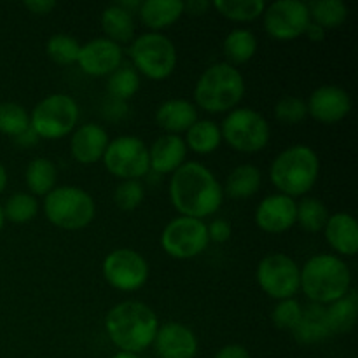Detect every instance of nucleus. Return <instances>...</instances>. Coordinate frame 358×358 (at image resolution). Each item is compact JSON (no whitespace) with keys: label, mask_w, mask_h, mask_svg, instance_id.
Returning <instances> with one entry per match:
<instances>
[{"label":"nucleus","mask_w":358,"mask_h":358,"mask_svg":"<svg viewBox=\"0 0 358 358\" xmlns=\"http://www.w3.org/2000/svg\"><path fill=\"white\" fill-rule=\"evenodd\" d=\"M168 196L178 215L199 220L219 212L224 201L220 182L210 168L198 161H185L171 173Z\"/></svg>","instance_id":"obj_1"},{"label":"nucleus","mask_w":358,"mask_h":358,"mask_svg":"<svg viewBox=\"0 0 358 358\" xmlns=\"http://www.w3.org/2000/svg\"><path fill=\"white\" fill-rule=\"evenodd\" d=\"M159 329L157 315L140 301H122L105 317V331L119 352L142 353L152 346Z\"/></svg>","instance_id":"obj_2"},{"label":"nucleus","mask_w":358,"mask_h":358,"mask_svg":"<svg viewBox=\"0 0 358 358\" xmlns=\"http://www.w3.org/2000/svg\"><path fill=\"white\" fill-rule=\"evenodd\" d=\"M301 289L313 304L327 306L352 290V271L338 255H313L301 268Z\"/></svg>","instance_id":"obj_3"},{"label":"nucleus","mask_w":358,"mask_h":358,"mask_svg":"<svg viewBox=\"0 0 358 358\" xmlns=\"http://www.w3.org/2000/svg\"><path fill=\"white\" fill-rule=\"evenodd\" d=\"M320 175V159L308 145H292L282 150L269 168L271 184L280 194L296 199L315 187Z\"/></svg>","instance_id":"obj_4"},{"label":"nucleus","mask_w":358,"mask_h":358,"mask_svg":"<svg viewBox=\"0 0 358 358\" xmlns=\"http://www.w3.org/2000/svg\"><path fill=\"white\" fill-rule=\"evenodd\" d=\"M245 96V79L236 66L215 63L199 76L194 86V100L208 114H224L236 108Z\"/></svg>","instance_id":"obj_5"},{"label":"nucleus","mask_w":358,"mask_h":358,"mask_svg":"<svg viewBox=\"0 0 358 358\" xmlns=\"http://www.w3.org/2000/svg\"><path fill=\"white\" fill-rule=\"evenodd\" d=\"M44 215L55 227L79 231L90 226L96 215L93 196L76 185H59L44 196Z\"/></svg>","instance_id":"obj_6"},{"label":"nucleus","mask_w":358,"mask_h":358,"mask_svg":"<svg viewBox=\"0 0 358 358\" xmlns=\"http://www.w3.org/2000/svg\"><path fill=\"white\" fill-rule=\"evenodd\" d=\"M133 69L150 80H164L175 72L177 48L163 34L147 31L129 44Z\"/></svg>","instance_id":"obj_7"},{"label":"nucleus","mask_w":358,"mask_h":358,"mask_svg":"<svg viewBox=\"0 0 358 358\" xmlns=\"http://www.w3.org/2000/svg\"><path fill=\"white\" fill-rule=\"evenodd\" d=\"M79 122V105L65 93L42 98L30 112V128L38 138L59 140L70 135Z\"/></svg>","instance_id":"obj_8"},{"label":"nucleus","mask_w":358,"mask_h":358,"mask_svg":"<svg viewBox=\"0 0 358 358\" xmlns=\"http://www.w3.org/2000/svg\"><path fill=\"white\" fill-rule=\"evenodd\" d=\"M222 142L243 154H255L266 149L271 136L268 121L254 108H234L227 112L220 124Z\"/></svg>","instance_id":"obj_9"},{"label":"nucleus","mask_w":358,"mask_h":358,"mask_svg":"<svg viewBox=\"0 0 358 358\" xmlns=\"http://www.w3.org/2000/svg\"><path fill=\"white\" fill-rule=\"evenodd\" d=\"M101 161L108 173L121 180H140L150 171L149 147L142 138L133 135L110 140Z\"/></svg>","instance_id":"obj_10"},{"label":"nucleus","mask_w":358,"mask_h":358,"mask_svg":"<svg viewBox=\"0 0 358 358\" xmlns=\"http://www.w3.org/2000/svg\"><path fill=\"white\" fill-rule=\"evenodd\" d=\"M206 224L199 219L178 215L164 226L161 233V247L170 257L187 261L201 255L208 247Z\"/></svg>","instance_id":"obj_11"},{"label":"nucleus","mask_w":358,"mask_h":358,"mask_svg":"<svg viewBox=\"0 0 358 358\" xmlns=\"http://www.w3.org/2000/svg\"><path fill=\"white\" fill-rule=\"evenodd\" d=\"M255 280L271 299H292L301 290V268L285 254L266 255L257 264Z\"/></svg>","instance_id":"obj_12"},{"label":"nucleus","mask_w":358,"mask_h":358,"mask_svg":"<svg viewBox=\"0 0 358 358\" xmlns=\"http://www.w3.org/2000/svg\"><path fill=\"white\" fill-rule=\"evenodd\" d=\"M103 278L110 287L121 292L140 290L149 280V262L133 248H115L101 264Z\"/></svg>","instance_id":"obj_13"},{"label":"nucleus","mask_w":358,"mask_h":358,"mask_svg":"<svg viewBox=\"0 0 358 358\" xmlns=\"http://www.w3.org/2000/svg\"><path fill=\"white\" fill-rule=\"evenodd\" d=\"M264 28L275 41H294L306 31L311 23L308 3L299 0H278L266 6Z\"/></svg>","instance_id":"obj_14"},{"label":"nucleus","mask_w":358,"mask_h":358,"mask_svg":"<svg viewBox=\"0 0 358 358\" xmlns=\"http://www.w3.org/2000/svg\"><path fill=\"white\" fill-rule=\"evenodd\" d=\"M77 65L86 76L107 77L122 65V48L105 37L93 38L80 45Z\"/></svg>","instance_id":"obj_15"},{"label":"nucleus","mask_w":358,"mask_h":358,"mask_svg":"<svg viewBox=\"0 0 358 358\" xmlns=\"http://www.w3.org/2000/svg\"><path fill=\"white\" fill-rule=\"evenodd\" d=\"M308 115L322 124L343 121L352 112V98L343 87L325 84L317 87L306 101Z\"/></svg>","instance_id":"obj_16"},{"label":"nucleus","mask_w":358,"mask_h":358,"mask_svg":"<svg viewBox=\"0 0 358 358\" xmlns=\"http://www.w3.org/2000/svg\"><path fill=\"white\" fill-rule=\"evenodd\" d=\"M255 224L269 234H280L292 229L297 219V201L285 194H269L255 210Z\"/></svg>","instance_id":"obj_17"},{"label":"nucleus","mask_w":358,"mask_h":358,"mask_svg":"<svg viewBox=\"0 0 358 358\" xmlns=\"http://www.w3.org/2000/svg\"><path fill=\"white\" fill-rule=\"evenodd\" d=\"M152 345L159 358H194L199 346L194 332L180 322L159 325Z\"/></svg>","instance_id":"obj_18"},{"label":"nucleus","mask_w":358,"mask_h":358,"mask_svg":"<svg viewBox=\"0 0 358 358\" xmlns=\"http://www.w3.org/2000/svg\"><path fill=\"white\" fill-rule=\"evenodd\" d=\"M108 133L100 124H84L73 129L70 138V154L80 164H93L101 161L107 150Z\"/></svg>","instance_id":"obj_19"},{"label":"nucleus","mask_w":358,"mask_h":358,"mask_svg":"<svg viewBox=\"0 0 358 358\" xmlns=\"http://www.w3.org/2000/svg\"><path fill=\"white\" fill-rule=\"evenodd\" d=\"M187 156V145L180 135H163L149 149L150 170L159 175L175 173Z\"/></svg>","instance_id":"obj_20"},{"label":"nucleus","mask_w":358,"mask_h":358,"mask_svg":"<svg viewBox=\"0 0 358 358\" xmlns=\"http://www.w3.org/2000/svg\"><path fill=\"white\" fill-rule=\"evenodd\" d=\"M325 241L334 252L345 257H353L358 250V224L355 217L346 212L329 217L324 227Z\"/></svg>","instance_id":"obj_21"},{"label":"nucleus","mask_w":358,"mask_h":358,"mask_svg":"<svg viewBox=\"0 0 358 358\" xmlns=\"http://www.w3.org/2000/svg\"><path fill=\"white\" fill-rule=\"evenodd\" d=\"M198 121V108L184 98L163 101L156 110V122L166 135H180Z\"/></svg>","instance_id":"obj_22"},{"label":"nucleus","mask_w":358,"mask_h":358,"mask_svg":"<svg viewBox=\"0 0 358 358\" xmlns=\"http://www.w3.org/2000/svg\"><path fill=\"white\" fill-rule=\"evenodd\" d=\"M294 339L299 345H317V343L325 341L332 336L331 329H329L327 317H325V306L320 304H308L303 306V315H301L299 322L292 331Z\"/></svg>","instance_id":"obj_23"},{"label":"nucleus","mask_w":358,"mask_h":358,"mask_svg":"<svg viewBox=\"0 0 358 358\" xmlns=\"http://www.w3.org/2000/svg\"><path fill=\"white\" fill-rule=\"evenodd\" d=\"M184 14L180 0H143L140 2L138 16L150 31L161 34L164 28L177 23Z\"/></svg>","instance_id":"obj_24"},{"label":"nucleus","mask_w":358,"mask_h":358,"mask_svg":"<svg viewBox=\"0 0 358 358\" xmlns=\"http://www.w3.org/2000/svg\"><path fill=\"white\" fill-rule=\"evenodd\" d=\"M101 30L105 38L117 45L131 44L135 41V17L117 3H112L101 13Z\"/></svg>","instance_id":"obj_25"},{"label":"nucleus","mask_w":358,"mask_h":358,"mask_svg":"<svg viewBox=\"0 0 358 358\" xmlns=\"http://www.w3.org/2000/svg\"><path fill=\"white\" fill-rule=\"evenodd\" d=\"M261 184L262 175L255 164H240L227 175L222 191L233 199H250L257 194Z\"/></svg>","instance_id":"obj_26"},{"label":"nucleus","mask_w":358,"mask_h":358,"mask_svg":"<svg viewBox=\"0 0 358 358\" xmlns=\"http://www.w3.org/2000/svg\"><path fill=\"white\" fill-rule=\"evenodd\" d=\"M185 145L194 154L199 156H208L215 152L222 143L220 135V126L210 119H198L191 128L185 131Z\"/></svg>","instance_id":"obj_27"},{"label":"nucleus","mask_w":358,"mask_h":358,"mask_svg":"<svg viewBox=\"0 0 358 358\" xmlns=\"http://www.w3.org/2000/svg\"><path fill=\"white\" fill-rule=\"evenodd\" d=\"M358 313V297L355 290H350L345 297L334 301L325 306V317H327L329 329L332 336L346 334L355 327Z\"/></svg>","instance_id":"obj_28"},{"label":"nucleus","mask_w":358,"mask_h":358,"mask_svg":"<svg viewBox=\"0 0 358 358\" xmlns=\"http://www.w3.org/2000/svg\"><path fill=\"white\" fill-rule=\"evenodd\" d=\"M58 171L48 157H35L24 170V182L31 196H48L56 187Z\"/></svg>","instance_id":"obj_29"},{"label":"nucleus","mask_w":358,"mask_h":358,"mask_svg":"<svg viewBox=\"0 0 358 358\" xmlns=\"http://www.w3.org/2000/svg\"><path fill=\"white\" fill-rule=\"evenodd\" d=\"M224 55H226L229 65H243V63L250 62L255 56L259 48L257 37L254 31L247 30V28H238L227 34L224 38Z\"/></svg>","instance_id":"obj_30"},{"label":"nucleus","mask_w":358,"mask_h":358,"mask_svg":"<svg viewBox=\"0 0 358 358\" xmlns=\"http://www.w3.org/2000/svg\"><path fill=\"white\" fill-rule=\"evenodd\" d=\"M212 7L226 20L250 23L264 14L266 3L262 0H215Z\"/></svg>","instance_id":"obj_31"},{"label":"nucleus","mask_w":358,"mask_h":358,"mask_svg":"<svg viewBox=\"0 0 358 358\" xmlns=\"http://www.w3.org/2000/svg\"><path fill=\"white\" fill-rule=\"evenodd\" d=\"M311 23L318 24L324 30L339 28L348 17V7L341 0H317L308 6Z\"/></svg>","instance_id":"obj_32"},{"label":"nucleus","mask_w":358,"mask_h":358,"mask_svg":"<svg viewBox=\"0 0 358 358\" xmlns=\"http://www.w3.org/2000/svg\"><path fill=\"white\" fill-rule=\"evenodd\" d=\"M140 90V76L131 65H121L108 76L107 91L110 98L119 101H128Z\"/></svg>","instance_id":"obj_33"},{"label":"nucleus","mask_w":358,"mask_h":358,"mask_svg":"<svg viewBox=\"0 0 358 358\" xmlns=\"http://www.w3.org/2000/svg\"><path fill=\"white\" fill-rule=\"evenodd\" d=\"M329 213L327 206L317 198H303L297 203V219L296 224H299L304 231L308 233H318L324 231L325 224H327Z\"/></svg>","instance_id":"obj_34"},{"label":"nucleus","mask_w":358,"mask_h":358,"mask_svg":"<svg viewBox=\"0 0 358 358\" xmlns=\"http://www.w3.org/2000/svg\"><path fill=\"white\" fill-rule=\"evenodd\" d=\"M3 219L13 224H28L37 217L38 201L30 192H14L2 206Z\"/></svg>","instance_id":"obj_35"},{"label":"nucleus","mask_w":358,"mask_h":358,"mask_svg":"<svg viewBox=\"0 0 358 358\" xmlns=\"http://www.w3.org/2000/svg\"><path fill=\"white\" fill-rule=\"evenodd\" d=\"M30 128V114L27 108L14 101L0 103V133L7 136H20Z\"/></svg>","instance_id":"obj_36"},{"label":"nucleus","mask_w":358,"mask_h":358,"mask_svg":"<svg viewBox=\"0 0 358 358\" xmlns=\"http://www.w3.org/2000/svg\"><path fill=\"white\" fill-rule=\"evenodd\" d=\"M45 52L58 65H73L79 58L80 44L72 35L56 34L45 42Z\"/></svg>","instance_id":"obj_37"},{"label":"nucleus","mask_w":358,"mask_h":358,"mask_svg":"<svg viewBox=\"0 0 358 358\" xmlns=\"http://www.w3.org/2000/svg\"><path fill=\"white\" fill-rule=\"evenodd\" d=\"M145 198V189L140 180H122L114 191V203L122 212H133Z\"/></svg>","instance_id":"obj_38"},{"label":"nucleus","mask_w":358,"mask_h":358,"mask_svg":"<svg viewBox=\"0 0 358 358\" xmlns=\"http://www.w3.org/2000/svg\"><path fill=\"white\" fill-rule=\"evenodd\" d=\"M275 115L282 124H299L308 117L306 101L299 96H283L275 105Z\"/></svg>","instance_id":"obj_39"},{"label":"nucleus","mask_w":358,"mask_h":358,"mask_svg":"<svg viewBox=\"0 0 358 358\" xmlns=\"http://www.w3.org/2000/svg\"><path fill=\"white\" fill-rule=\"evenodd\" d=\"M301 315H303V306L297 299H283L278 301L271 313L273 324L283 331H294V327L299 322Z\"/></svg>","instance_id":"obj_40"},{"label":"nucleus","mask_w":358,"mask_h":358,"mask_svg":"<svg viewBox=\"0 0 358 358\" xmlns=\"http://www.w3.org/2000/svg\"><path fill=\"white\" fill-rule=\"evenodd\" d=\"M208 231V240L213 243H226L229 241L231 234H233V227H231L229 220L226 219H215L206 226Z\"/></svg>","instance_id":"obj_41"},{"label":"nucleus","mask_w":358,"mask_h":358,"mask_svg":"<svg viewBox=\"0 0 358 358\" xmlns=\"http://www.w3.org/2000/svg\"><path fill=\"white\" fill-rule=\"evenodd\" d=\"M24 7L35 16H48L55 10L56 2H52V0H30V2H24Z\"/></svg>","instance_id":"obj_42"},{"label":"nucleus","mask_w":358,"mask_h":358,"mask_svg":"<svg viewBox=\"0 0 358 358\" xmlns=\"http://www.w3.org/2000/svg\"><path fill=\"white\" fill-rule=\"evenodd\" d=\"M213 358H252L243 345H226L215 353Z\"/></svg>","instance_id":"obj_43"},{"label":"nucleus","mask_w":358,"mask_h":358,"mask_svg":"<svg viewBox=\"0 0 358 358\" xmlns=\"http://www.w3.org/2000/svg\"><path fill=\"white\" fill-rule=\"evenodd\" d=\"M212 7V3L205 2V0H191V2H184V14H191V16H203L206 10Z\"/></svg>","instance_id":"obj_44"},{"label":"nucleus","mask_w":358,"mask_h":358,"mask_svg":"<svg viewBox=\"0 0 358 358\" xmlns=\"http://www.w3.org/2000/svg\"><path fill=\"white\" fill-rule=\"evenodd\" d=\"M105 117H108V119H121L122 115L126 114V110H128V107H126V101H119V100H114V98H112L110 101H108V105H107V108H105Z\"/></svg>","instance_id":"obj_45"},{"label":"nucleus","mask_w":358,"mask_h":358,"mask_svg":"<svg viewBox=\"0 0 358 358\" xmlns=\"http://www.w3.org/2000/svg\"><path fill=\"white\" fill-rule=\"evenodd\" d=\"M14 142H16L17 145L30 147V145H35V143L38 142V136L35 135V133H34V129H31V128H28L27 131H24V133H21L20 136H16V138H14Z\"/></svg>","instance_id":"obj_46"},{"label":"nucleus","mask_w":358,"mask_h":358,"mask_svg":"<svg viewBox=\"0 0 358 358\" xmlns=\"http://www.w3.org/2000/svg\"><path fill=\"white\" fill-rule=\"evenodd\" d=\"M304 35H306L311 42H322L325 38V30L322 27H318V24L310 23L308 24L306 31H304Z\"/></svg>","instance_id":"obj_47"},{"label":"nucleus","mask_w":358,"mask_h":358,"mask_svg":"<svg viewBox=\"0 0 358 358\" xmlns=\"http://www.w3.org/2000/svg\"><path fill=\"white\" fill-rule=\"evenodd\" d=\"M7 187V170L2 163H0V194L6 191Z\"/></svg>","instance_id":"obj_48"},{"label":"nucleus","mask_w":358,"mask_h":358,"mask_svg":"<svg viewBox=\"0 0 358 358\" xmlns=\"http://www.w3.org/2000/svg\"><path fill=\"white\" fill-rule=\"evenodd\" d=\"M112 358H142L136 353H128V352H117L115 355H112Z\"/></svg>","instance_id":"obj_49"},{"label":"nucleus","mask_w":358,"mask_h":358,"mask_svg":"<svg viewBox=\"0 0 358 358\" xmlns=\"http://www.w3.org/2000/svg\"><path fill=\"white\" fill-rule=\"evenodd\" d=\"M3 222H6V219H3V210H2V205H0V231H2Z\"/></svg>","instance_id":"obj_50"}]
</instances>
